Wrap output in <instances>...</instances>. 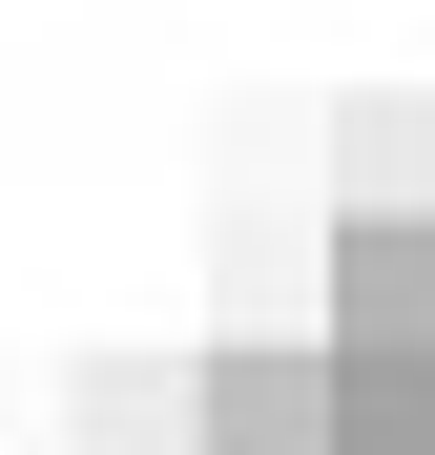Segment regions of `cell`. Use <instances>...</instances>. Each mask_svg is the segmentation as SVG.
Listing matches in <instances>:
<instances>
[{
    "instance_id": "7a4b0ae2",
    "label": "cell",
    "mask_w": 435,
    "mask_h": 455,
    "mask_svg": "<svg viewBox=\"0 0 435 455\" xmlns=\"http://www.w3.org/2000/svg\"><path fill=\"white\" fill-rule=\"evenodd\" d=\"M187 455H332V331H229V352H187Z\"/></svg>"
},
{
    "instance_id": "6da1fadb",
    "label": "cell",
    "mask_w": 435,
    "mask_h": 455,
    "mask_svg": "<svg viewBox=\"0 0 435 455\" xmlns=\"http://www.w3.org/2000/svg\"><path fill=\"white\" fill-rule=\"evenodd\" d=\"M311 269H332V290H311L332 352H435V187H352Z\"/></svg>"
},
{
    "instance_id": "3957f363",
    "label": "cell",
    "mask_w": 435,
    "mask_h": 455,
    "mask_svg": "<svg viewBox=\"0 0 435 455\" xmlns=\"http://www.w3.org/2000/svg\"><path fill=\"white\" fill-rule=\"evenodd\" d=\"M84 455H187V372L166 352H104L84 372Z\"/></svg>"
}]
</instances>
